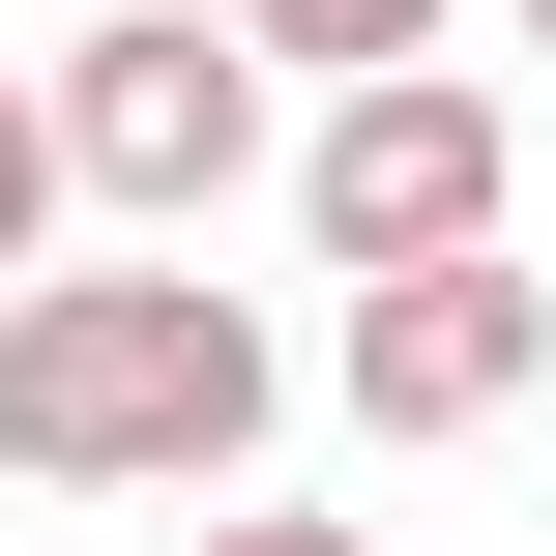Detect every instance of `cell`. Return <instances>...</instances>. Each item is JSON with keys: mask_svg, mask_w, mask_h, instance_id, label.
Listing matches in <instances>:
<instances>
[{"mask_svg": "<svg viewBox=\"0 0 556 556\" xmlns=\"http://www.w3.org/2000/svg\"><path fill=\"white\" fill-rule=\"evenodd\" d=\"M293 410L264 293H205V235H117V264H0V469L29 498H235Z\"/></svg>", "mask_w": 556, "mask_h": 556, "instance_id": "6da1fadb", "label": "cell"}, {"mask_svg": "<svg viewBox=\"0 0 556 556\" xmlns=\"http://www.w3.org/2000/svg\"><path fill=\"white\" fill-rule=\"evenodd\" d=\"M29 147H59V205H117V235H205V205L264 176V59H235L205 0H88V29L29 59Z\"/></svg>", "mask_w": 556, "mask_h": 556, "instance_id": "7a4b0ae2", "label": "cell"}, {"mask_svg": "<svg viewBox=\"0 0 556 556\" xmlns=\"http://www.w3.org/2000/svg\"><path fill=\"white\" fill-rule=\"evenodd\" d=\"M293 205H323V264H440V235H528V117H498L469 59H352V88L293 117Z\"/></svg>", "mask_w": 556, "mask_h": 556, "instance_id": "3957f363", "label": "cell"}, {"mask_svg": "<svg viewBox=\"0 0 556 556\" xmlns=\"http://www.w3.org/2000/svg\"><path fill=\"white\" fill-rule=\"evenodd\" d=\"M323 381H352V440H498V410L556 381V293H528V235H440V264H352Z\"/></svg>", "mask_w": 556, "mask_h": 556, "instance_id": "277c9868", "label": "cell"}, {"mask_svg": "<svg viewBox=\"0 0 556 556\" xmlns=\"http://www.w3.org/2000/svg\"><path fill=\"white\" fill-rule=\"evenodd\" d=\"M264 88H352V59H440V0H205Z\"/></svg>", "mask_w": 556, "mask_h": 556, "instance_id": "5b68a950", "label": "cell"}, {"mask_svg": "<svg viewBox=\"0 0 556 556\" xmlns=\"http://www.w3.org/2000/svg\"><path fill=\"white\" fill-rule=\"evenodd\" d=\"M176 556H381V528H323V498H264V469H235V498H205Z\"/></svg>", "mask_w": 556, "mask_h": 556, "instance_id": "8992f818", "label": "cell"}, {"mask_svg": "<svg viewBox=\"0 0 556 556\" xmlns=\"http://www.w3.org/2000/svg\"><path fill=\"white\" fill-rule=\"evenodd\" d=\"M0 264H59V147H29V88H0Z\"/></svg>", "mask_w": 556, "mask_h": 556, "instance_id": "52a82bcc", "label": "cell"}, {"mask_svg": "<svg viewBox=\"0 0 556 556\" xmlns=\"http://www.w3.org/2000/svg\"><path fill=\"white\" fill-rule=\"evenodd\" d=\"M528 59H556V0H528Z\"/></svg>", "mask_w": 556, "mask_h": 556, "instance_id": "ba28073f", "label": "cell"}]
</instances>
